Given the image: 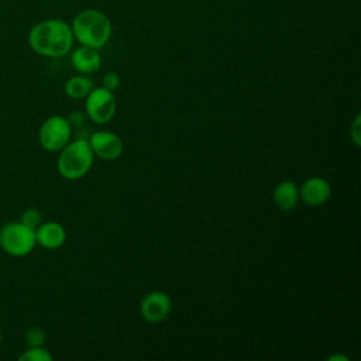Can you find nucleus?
<instances>
[{
	"label": "nucleus",
	"instance_id": "20e7f679",
	"mask_svg": "<svg viewBox=\"0 0 361 361\" xmlns=\"http://www.w3.org/2000/svg\"><path fill=\"white\" fill-rule=\"evenodd\" d=\"M35 245V230L20 220L8 221L0 228V248L11 257H25Z\"/></svg>",
	"mask_w": 361,
	"mask_h": 361
},
{
	"label": "nucleus",
	"instance_id": "f3484780",
	"mask_svg": "<svg viewBox=\"0 0 361 361\" xmlns=\"http://www.w3.org/2000/svg\"><path fill=\"white\" fill-rule=\"evenodd\" d=\"M102 86L110 92H114L120 86V76L116 72H107L102 79Z\"/></svg>",
	"mask_w": 361,
	"mask_h": 361
},
{
	"label": "nucleus",
	"instance_id": "6ab92c4d",
	"mask_svg": "<svg viewBox=\"0 0 361 361\" xmlns=\"http://www.w3.org/2000/svg\"><path fill=\"white\" fill-rule=\"evenodd\" d=\"M329 361H337V360H341V361H348V358L345 355H340V354H334V355H330L327 358Z\"/></svg>",
	"mask_w": 361,
	"mask_h": 361
},
{
	"label": "nucleus",
	"instance_id": "9b49d317",
	"mask_svg": "<svg viewBox=\"0 0 361 361\" xmlns=\"http://www.w3.org/2000/svg\"><path fill=\"white\" fill-rule=\"evenodd\" d=\"M71 63L76 72L87 75L99 71L102 65V56L99 54V49L80 45L72 51Z\"/></svg>",
	"mask_w": 361,
	"mask_h": 361
},
{
	"label": "nucleus",
	"instance_id": "7ed1b4c3",
	"mask_svg": "<svg viewBox=\"0 0 361 361\" xmlns=\"http://www.w3.org/2000/svg\"><path fill=\"white\" fill-rule=\"evenodd\" d=\"M94 154L87 140L69 141L61 151L56 159L59 175L68 180L83 178L93 166Z\"/></svg>",
	"mask_w": 361,
	"mask_h": 361
},
{
	"label": "nucleus",
	"instance_id": "6e6552de",
	"mask_svg": "<svg viewBox=\"0 0 361 361\" xmlns=\"http://www.w3.org/2000/svg\"><path fill=\"white\" fill-rule=\"evenodd\" d=\"M87 141L94 157H99L103 161H116L121 157L124 151L121 138L111 131H96L90 135Z\"/></svg>",
	"mask_w": 361,
	"mask_h": 361
},
{
	"label": "nucleus",
	"instance_id": "dca6fc26",
	"mask_svg": "<svg viewBox=\"0 0 361 361\" xmlns=\"http://www.w3.org/2000/svg\"><path fill=\"white\" fill-rule=\"evenodd\" d=\"M20 221L24 223L25 226L31 227V228H37L41 223H42V216H41V212L35 207H28L25 209L23 213H21V217H20Z\"/></svg>",
	"mask_w": 361,
	"mask_h": 361
},
{
	"label": "nucleus",
	"instance_id": "ddd939ff",
	"mask_svg": "<svg viewBox=\"0 0 361 361\" xmlns=\"http://www.w3.org/2000/svg\"><path fill=\"white\" fill-rule=\"evenodd\" d=\"M93 87H94L93 80L89 76L79 73L66 80L65 93L72 99H85L92 92Z\"/></svg>",
	"mask_w": 361,
	"mask_h": 361
},
{
	"label": "nucleus",
	"instance_id": "f03ea898",
	"mask_svg": "<svg viewBox=\"0 0 361 361\" xmlns=\"http://www.w3.org/2000/svg\"><path fill=\"white\" fill-rule=\"evenodd\" d=\"M73 38L85 47L100 49L111 37V21L100 10L86 8L79 11L71 24Z\"/></svg>",
	"mask_w": 361,
	"mask_h": 361
},
{
	"label": "nucleus",
	"instance_id": "2eb2a0df",
	"mask_svg": "<svg viewBox=\"0 0 361 361\" xmlns=\"http://www.w3.org/2000/svg\"><path fill=\"white\" fill-rule=\"evenodd\" d=\"M24 338H25L27 347H39V345L45 344L47 334H45V331L41 327L34 326V327H30L27 330Z\"/></svg>",
	"mask_w": 361,
	"mask_h": 361
},
{
	"label": "nucleus",
	"instance_id": "a211bd4d",
	"mask_svg": "<svg viewBox=\"0 0 361 361\" xmlns=\"http://www.w3.org/2000/svg\"><path fill=\"white\" fill-rule=\"evenodd\" d=\"M350 137L357 147L361 144V117H360V114L355 116V118L350 127Z\"/></svg>",
	"mask_w": 361,
	"mask_h": 361
},
{
	"label": "nucleus",
	"instance_id": "1a4fd4ad",
	"mask_svg": "<svg viewBox=\"0 0 361 361\" xmlns=\"http://www.w3.org/2000/svg\"><path fill=\"white\" fill-rule=\"evenodd\" d=\"M330 195H331V186L329 180L322 176L307 178L299 189V199H302L307 206H313V207L327 202Z\"/></svg>",
	"mask_w": 361,
	"mask_h": 361
},
{
	"label": "nucleus",
	"instance_id": "f257e3e1",
	"mask_svg": "<svg viewBox=\"0 0 361 361\" xmlns=\"http://www.w3.org/2000/svg\"><path fill=\"white\" fill-rule=\"evenodd\" d=\"M71 24L61 18H48L37 23L28 32L30 48L47 58L65 56L73 45Z\"/></svg>",
	"mask_w": 361,
	"mask_h": 361
},
{
	"label": "nucleus",
	"instance_id": "0eeeda50",
	"mask_svg": "<svg viewBox=\"0 0 361 361\" xmlns=\"http://www.w3.org/2000/svg\"><path fill=\"white\" fill-rule=\"evenodd\" d=\"M172 310V300L168 293L162 290H152L147 293L140 303V313L144 320L149 323L164 322Z\"/></svg>",
	"mask_w": 361,
	"mask_h": 361
},
{
	"label": "nucleus",
	"instance_id": "39448f33",
	"mask_svg": "<svg viewBox=\"0 0 361 361\" xmlns=\"http://www.w3.org/2000/svg\"><path fill=\"white\" fill-rule=\"evenodd\" d=\"M72 135V126L63 116H51L39 127L38 141L45 151L59 152Z\"/></svg>",
	"mask_w": 361,
	"mask_h": 361
},
{
	"label": "nucleus",
	"instance_id": "423d86ee",
	"mask_svg": "<svg viewBox=\"0 0 361 361\" xmlns=\"http://www.w3.org/2000/svg\"><path fill=\"white\" fill-rule=\"evenodd\" d=\"M85 110L87 117L96 124L109 123L116 114V97L113 92L100 87H93L85 97Z\"/></svg>",
	"mask_w": 361,
	"mask_h": 361
},
{
	"label": "nucleus",
	"instance_id": "9d476101",
	"mask_svg": "<svg viewBox=\"0 0 361 361\" xmlns=\"http://www.w3.org/2000/svg\"><path fill=\"white\" fill-rule=\"evenodd\" d=\"M37 244L45 250H56L66 241V230L58 221H44L35 228Z\"/></svg>",
	"mask_w": 361,
	"mask_h": 361
},
{
	"label": "nucleus",
	"instance_id": "f8f14e48",
	"mask_svg": "<svg viewBox=\"0 0 361 361\" xmlns=\"http://www.w3.org/2000/svg\"><path fill=\"white\" fill-rule=\"evenodd\" d=\"M274 203L278 209L288 212L298 206L299 202V189L293 180H282L276 185L272 193Z\"/></svg>",
	"mask_w": 361,
	"mask_h": 361
},
{
	"label": "nucleus",
	"instance_id": "aec40b11",
	"mask_svg": "<svg viewBox=\"0 0 361 361\" xmlns=\"http://www.w3.org/2000/svg\"><path fill=\"white\" fill-rule=\"evenodd\" d=\"M0 344H1V329H0Z\"/></svg>",
	"mask_w": 361,
	"mask_h": 361
},
{
	"label": "nucleus",
	"instance_id": "4468645a",
	"mask_svg": "<svg viewBox=\"0 0 361 361\" xmlns=\"http://www.w3.org/2000/svg\"><path fill=\"white\" fill-rule=\"evenodd\" d=\"M20 361H52V354L44 347H27L18 357Z\"/></svg>",
	"mask_w": 361,
	"mask_h": 361
}]
</instances>
